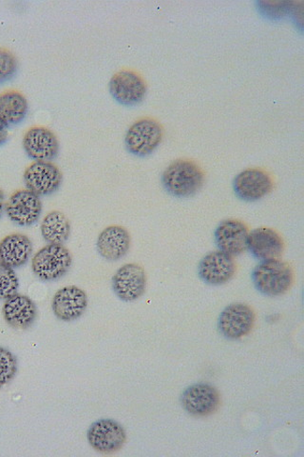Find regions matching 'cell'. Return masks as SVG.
<instances>
[{"instance_id":"obj_1","label":"cell","mask_w":304,"mask_h":457,"mask_svg":"<svg viewBox=\"0 0 304 457\" xmlns=\"http://www.w3.org/2000/svg\"><path fill=\"white\" fill-rule=\"evenodd\" d=\"M204 182V171L195 162L188 160L172 162L162 176L165 190L169 195L181 198L197 194Z\"/></svg>"},{"instance_id":"obj_2","label":"cell","mask_w":304,"mask_h":457,"mask_svg":"<svg viewBox=\"0 0 304 457\" xmlns=\"http://www.w3.org/2000/svg\"><path fill=\"white\" fill-rule=\"evenodd\" d=\"M256 289L267 296H280L292 289L294 271L291 264L275 260L259 263L252 271Z\"/></svg>"},{"instance_id":"obj_3","label":"cell","mask_w":304,"mask_h":457,"mask_svg":"<svg viewBox=\"0 0 304 457\" xmlns=\"http://www.w3.org/2000/svg\"><path fill=\"white\" fill-rule=\"evenodd\" d=\"M71 264V254L64 245H48L34 255L32 270L38 279L52 282L63 278Z\"/></svg>"},{"instance_id":"obj_4","label":"cell","mask_w":304,"mask_h":457,"mask_svg":"<svg viewBox=\"0 0 304 457\" xmlns=\"http://www.w3.org/2000/svg\"><path fill=\"white\" fill-rule=\"evenodd\" d=\"M164 137L163 127L152 119H142L128 128L125 145L128 153L144 157L160 146Z\"/></svg>"},{"instance_id":"obj_5","label":"cell","mask_w":304,"mask_h":457,"mask_svg":"<svg viewBox=\"0 0 304 457\" xmlns=\"http://www.w3.org/2000/svg\"><path fill=\"white\" fill-rule=\"evenodd\" d=\"M86 439L94 451L111 454L123 448L127 441V433L118 421L103 419L91 425L86 433Z\"/></svg>"},{"instance_id":"obj_6","label":"cell","mask_w":304,"mask_h":457,"mask_svg":"<svg viewBox=\"0 0 304 457\" xmlns=\"http://www.w3.org/2000/svg\"><path fill=\"white\" fill-rule=\"evenodd\" d=\"M181 403L187 413L205 418L218 411L221 396L212 385L198 383L187 387L181 396Z\"/></svg>"},{"instance_id":"obj_7","label":"cell","mask_w":304,"mask_h":457,"mask_svg":"<svg viewBox=\"0 0 304 457\" xmlns=\"http://www.w3.org/2000/svg\"><path fill=\"white\" fill-rule=\"evenodd\" d=\"M256 314L248 304L236 303L224 309L219 317V331L227 339L248 336L255 325Z\"/></svg>"},{"instance_id":"obj_8","label":"cell","mask_w":304,"mask_h":457,"mask_svg":"<svg viewBox=\"0 0 304 457\" xmlns=\"http://www.w3.org/2000/svg\"><path fill=\"white\" fill-rule=\"evenodd\" d=\"M146 271L136 263L123 265L112 278L114 294L126 303L136 302L146 292Z\"/></svg>"},{"instance_id":"obj_9","label":"cell","mask_w":304,"mask_h":457,"mask_svg":"<svg viewBox=\"0 0 304 457\" xmlns=\"http://www.w3.org/2000/svg\"><path fill=\"white\" fill-rule=\"evenodd\" d=\"M110 93L117 102L125 106L141 104L147 95V84L132 70H122L115 74L109 84Z\"/></svg>"},{"instance_id":"obj_10","label":"cell","mask_w":304,"mask_h":457,"mask_svg":"<svg viewBox=\"0 0 304 457\" xmlns=\"http://www.w3.org/2000/svg\"><path fill=\"white\" fill-rule=\"evenodd\" d=\"M26 188L40 196H46L61 188L63 176L59 167L52 162H35L25 170Z\"/></svg>"},{"instance_id":"obj_11","label":"cell","mask_w":304,"mask_h":457,"mask_svg":"<svg viewBox=\"0 0 304 457\" xmlns=\"http://www.w3.org/2000/svg\"><path fill=\"white\" fill-rule=\"evenodd\" d=\"M5 212L12 223L21 227L32 226L40 219L41 199L27 189L17 191L8 199Z\"/></svg>"},{"instance_id":"obj_12","label":"cell","mask_w":304,"mask_h":457,"mask_svg":"<svg viewBox=\"0 0 304 457\" xmlns=\"http://www.w3.org/2000/svg\"><path fill=\"white\" fill-rule=\"evenodd\" d=\"M22 145L27 155L38 162H52L60 153L59 139L45 127H33L28 130Z\"/></svg>"},{"instance_id":"obj_13","label":"cell","mask_w":304,"mask_h":457,"mask_svg":"<svg viewBox=\"0 0 304 457\" xmlns=\"http://www.w3.org/2000/svg\"><path fill=\"white\" fill-rule=\"evenodd\" d=\"M236 273L234 257L222 252L215 251L202 257L198 274L200 278L213 286L224 285L233 279Z\"/></svg>"},{"instance_id":"obj_14","label":"cell","mask_w":304,"mask_h":457,"mask_svg":"<svg viewBox=\"0 0 304 457\" xmlns=\"http://www.w3.org/2000/svg\"><path fill=\"white\" fill-rule=\"evenodd\" d=\"M234 189L243 202L253 203L272 191L273 180L262 169H246L234 179Z\"/></svg>"},{"instance_id":"obj_15","label":"cell","mask_w":304,"mask_h":457,"mask_svg":"<svg viewBox=\"0 0 304 457\" xmlns=\"http://www.w3.org/2000/svg\"><path fill=\"white\" fill-rule=\"evenodd\" d=\"M88 307V296L77 286H67L57 291L52 300L54 316L64 322L80 319Z\"/></svg>"},{"instance_id":"obj_16","label":"cell","mask_w":304,"mask_h":457,"mask_svg":"<svg viewBox=\"0 0 304 457\" xmlns=\"http://www.w3.org/2000/svg\"><path fill=\"white\" fill-rule=\"evenodd\" d=\"M215 241L220 251L231 255H240L248 249L249 230L242 221L226 220L215 231Z\"/></svg>"},{"instance_id":"obj_17","label":"cell","mask_w":304,"mask_h":457,"mask_svg":"<svg viewBox=\"0 0 304 457\" xmlns=\"http://www.w3.org/2000/svg\"><path fill=\"white\" fill-rule=\"evenodd\" d=\"M248 248L263 262L279 260L284 249L282 237L273 228H258L249 234Z\"/></svg>"},{"instance_id":"obj_18","label":"cell","mask_w":304,"mask_h":457,"mask_svg":"<svg viewBox=\"0 0 304 457\" xmlns=\"http://www.w3.org/2000/svg\"><path fill=\"white\" fill-rule=\"evenodd\" d=\"M3 313L5 321L12 328L26 330L35 323L37 308L30 297L16 294L5 300Z\"/></svg>"},{"instance_id":"obj_19","label":"cell","mask_w":304,"mask_h":457,"mask_svg":"<svg viewBox=\"0 0 304 457\" xmlns=\"http://www.w3.org/2000/svg\"><path fill=\"white\" fill-rule=\"evenodd\" d=\"M97 251L109 262L123 259L130 248V236L122 226H109L100 233L97 238Z\"/></svg>"},{"instance_id":"obj_20","label":"cell","mask_w":304,"mask_h":457,"mask_svg":"<svg viewBox=\"0 0 304 457\" xmlns=\"http://www.w3.org/2000/svg\"><path fill=\"white\" fill-rule=\"evenodd\" d=\"M33 253V243L22 234H12L0 241V262L17 269L27 264Z\"/></svg>"},{"instance_id":"obj_21","label":"cell","mask_w":304,"mask_h":457,"mask_svg":"<svg viewBox=\"0 0 304 457\" xmlns=\"http://www.w3.org/2000/svg\"><path fill=\"white\" fill-rule=\"evenodd\" d=\"M40 233L48 245H64L70 236V223L63 212L53 211L41 221Z\"/></svg>"},{"instance_id":"obj_22","label":"cell","mask_w":304,"mask_h":457,"mask_svg":"<svg viewBox=\"0 0 304 457\" xmlns=\"http://www.w3.org/2000/svg\"><path fill=\"white\" fill-rule=\"evenodd\" d=\"M27 112V99L21 93L8 91L0 95V119L6 124H20L26 118Z\"/></svg>"},{"instance_id":"obj_23","label":"cell","mask_w":304,"mask_h":457,"mask_svg":"<svg viewBox=\"0 0 304 457\" xmlns=\"http://www.w3.org/2000/svg\"><path fill=\"white\" fill-rule=\"evenodd\" d=\"M18 373V359L11 351L0 347V389L9 384Z\"/></svg>"},{"instance_id":"obj_24","label":"cell","mask_w":304,"mask_h":457,"mask_svg":"<svg viewBox=\"0 0 304 457\" xmlns=\"http://www.w3.org/2000/svg\"><path fill=\"white\" fill-rule=\"evenodd\" d=\"M20 288L19 278L13 269L0 262V300L18 294Z\"/></svg>"},{"instance_id":"obj_25","label":"cell","mask_w":304,"mask_h":457,"mask_svg":"<svg viewBox=\"0 0 304 457\" xmlns=\"http://www.w3.org/2000/svg\"><path fill=\"white\" fill-rule=\"evenodd\" d=\"M18 61L10 51L0 49V83L14 77L18 71Z\"/></svg>"},{"instance_id":"obj_26","label":"cell","mask_w":304,"mask_h":457,"mask_svg":"<svg viewBox=\"0 0 304 457\" xmlns=\"http://www.w3.org/2000/svg\"><path fill=\"white\" fill-rule=\"evenodd\" d=\"M9 137V125L0 119V146L5 145Z\"/></svg>"},{"instance_id":"obj_27","label":"cell","mask_w":304,"mask_h":457,"mask_svg":"<svg viewBox=\"0 0 304 457\" xmlns=\"http://www.w3.org/2000/svg\"><path fill=\"white\" fill-rule=\"evenodd\" d=\"M5 195L4 193L0 190V218L3 217V214L5 211Z\"/></svg>"}]
</instances>
